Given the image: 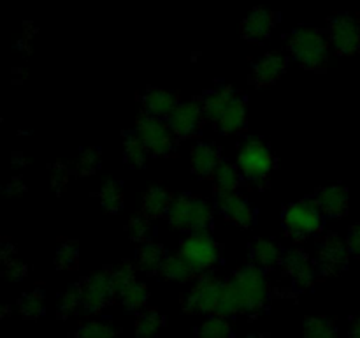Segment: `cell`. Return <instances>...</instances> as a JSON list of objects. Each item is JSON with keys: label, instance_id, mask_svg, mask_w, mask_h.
<instances>
[{"label": "cell", "instance_id": "9a60e30c", "mask_svg": "<svg viewBox=\"0 0 360 338\" xmlns=\"http://www.w3.org/2000/svg\"><path fill=\"white\" fill-rule=\"evenodd\" d=\"M238 97V92L225 83H220L214 88H211V90L204 92L202 97H200V108H202L204 118L217 123L221 118V115L227 111L229 106Z\"/></svg>", "mask_w": 360, "mask_h": 338}, {"label": "cell", "instance_id": "9c48e42d", "mask_svg": "<svg viewBox=\"0 0 360 338\" xmlns=\"http://www.w3.org/2000/svg\"><path fill=\"white\" fill-rule=\"evenodd\" d=\"M224 284L225 282L218 280L213 275L200 277L195 287L183 301V310L188 313H214L217 315Z\"/></svg>", "mask_w": 360, "mask_h": 338}, {"label": "cell", "instance_id": "cb8c5ba5", "mask_svg": "<svg viewBox=\"0 0 360 338\" xmlns=\"http://www.w3.org/2000/svg\"><path fill=\"white\" fill-rule=\"evenodd\" d=\"M246 125V104H245V99L239 95L231 106H229L227 111L221 115V118L217 122L218 130L225 136L229 134H236L239 130L245 129Z\"/></svg>", "mask_w": 360, "mask_h": 338}, {"label": "cell", "instance_id": "e575fe53", "mask_svg": "<svg viewBox=\"0 0 360 338\" xmlns=\"http://www.w3.org/2000/svg\"><path fill=\"white\" fill-rule=\"evenodd\" d=\"M118 330L108 320H91L77 327L74 338H116Z\"/></svg>", "mask_w": 360, "mask_h": 338}, {"label": "cell", "instance_id": "52a82bcc", "mask_svg": "<svg viewBox=\"0 0 360 338\" xmlns=\"http://www.w3.org/2000/svg\"><path fill=\"white\" fill-rule=\"evenodd\" d=\"M327 32L334 49L340 55H354L360 49V25L350 13H338L329 18Z\"/></svg>", "mask_w": 360, "mask_h": 338}, {"label": "cell", "instance_id": "d4e9b609", "mask_svg": "<svg viewBox=\"0 0 360 338\" xmlns=\"http://www.w3.org/2000/svg\"><path fill=\"white\" fill-rule=\"evenodd\" d=\"M123 155H125L127 164L134 165V168H143L146 164L150 151L136 130L123 132Z\"/></svg>", "mask_w": 360, "mask_h": 338}, {"label": "cell", "instance_id": "ee69618b", "mask_svg": "<svg viewBox=\"0 0 360 338\" xmlns=\"http://www.w3.org/2000/svg\"><path fill=\"white\" fill-rule=\"evenodd\" d=\"M14 252H16V246H14L13 243H7V242L2 243V249H0V257H2L4 263H9V261H13L11 257L14 256Z\"/></svg>", "mask_w": 360, "mask_h": 338}, {"label": "cell", "instance_id": "ffe728a7", "mask_svg": "<svg viewBox=\"0 0 360 338\" xmlns=\"http://www.w3.org/2000/svg\"><path fill=\"white\" fill-rule=\"evenodd\" d=\"M192 173L200 176V178H207V176L214 175L218 165L221 164V151L217 144L211 143H197L192 150Z\"/></svg>", "mask_w": 360, "mask_h": 338}, {"label": "cell", "instance_id": "484cf974", "mask_svg": "<svg viewBox=\"0 0 360 338\" xmlns=\"http://www.w3.org/2000/svg\"><path fill=\"white\" fill-rule=\"evenodd\" d=\"M158 275L172 282H188L190 278L197 273L190 268V264L186 263L185 257H183L181 254H178V256L165 257L164 264H162L160 268V273Z\"/></svg>", "mask_w": 360, "mask_h": 338}, {"label": "cell", "instance_id": "7a4b0ae2", "mask_svg": "<svg viewBox=\"0 0 360 338\" xmlns=\"http://www.w3.org/2000/svg\"><path fill=\"white\" fill-rule=\"evenodd\" d=\"M165 217L169 218V224L174 229L188 231L193 234V232L210 231L213 211L202 197L193 196V194H181L172 199Z\"/></svg>", "mask_w": 360, "mask_h": 338}, {"label": "cell", "instance_id": "7bdbcfd3", "mask_svg": "<svg viewBox=\"0 0 360 338\" xmlns=\"http://www.w3.org/2000/svg\"><path fill=\"white\" fill-rule=\"evenodd\" d=\"M4 192L7 196H18V194L25 192V185L21 183V178H13L6 187H4Z\"/></svg>", "mask_w": 360, "mask_h": 338}, {"label": "cell", "instance_id": "30bf717a", "mask_svg": "<svg viewBox=\"0 0 360 338\" xmlns=\"http://www.w3.org/2000/svg\"><path fill=\"white\" fill-rule=\"evenodd\" d=\"M348 250L347 243L341 242L336 234H326L316 246V271L326 277L343 273L348 268Z\"/></svg>", "mask_w": 360, "mask_h": 338}, {"label": "cell", "instance_id": "6da1fadb", "mask_svg": "<svg viewBox=\"0 0 360 338\" xmlns=\"http://www.w3.org/2000/svg\"><path fill=\"white\" fill-rule=\"evenodd\" d=\"M229 284L238 296L243 313L257 315L262 312L269 298V285H267L264 270L250 263L236 271Z\"/></svg>", "mask_w": 360, "mask_h": 338}, {"label": "cell", "instance_id": "3957f363", "mask_svg": "<svg viewBox=\"0 0 360 338\" xmlns=\"http://www.w3.org/2000/svg\"><path fill=\"white\" fill-rule=\"evenodd\" d=\"M288 51L304 69L323 70L329 62V46L322 32L313 27H299L288 35Z\"/></svg>", "mask_w": 360, "mask_h": 338}, {"label": "cell", "instance_id": "d590c367", "mask_svg": "<svg viewBox=\"0 0 360 338\" xmlns=\"http://www.w3.org/2000/svg\"><path fill=\"white\" fill-rule=\"evenodd\" d=\"M197 334H199V338H231L232 330L225 317L213 315L200 324Z\"/></svg>", "mask_w": 360, "mask_h": 338}, {"label": "cell", "instance_id": "b9f144b4", "mask_svg": "<svg viewBox=\"0 0 360 338\" xmlns=\"http://www.w3.org/2000/svg\"><path fill=\"white\" fill-rule=\"evenodd\" d=\"M347 246H348V250H350L352 256L360 257V222L359 224L352 225L350 231H348Z\"/></svg>", "mask_w": 360, "mask_h": 338}, {"label": "cell", "instance_id": "f35d334b", "mask_svg": "<svg viewBox=\"0 0 360 338\" xmlns=\"http://www.w3.org/2000/svg\"><path fill=\"white\" fill-rule=\"evenodd\" d=\"M111 282L112 287H115L116 296H118L120 292L125 291L127 287H130L132 284H136V270H134L132 264H120L115 271H111Z\"/></svg>", "mask_w": 360, "mask_h": 338}, {"label": "cell", "instance_id": "1f68e13d", "mask_svg": "<svg viewBox=\"0 0 360 338\" xmlns=\"http://www.w3.org/2000/svg\"><path fill=\"white\" fill-rule=\"evenodd\" d=\"M79 306H83V291H81V284L77 282V284L69 285L65 292L60 296L56 312H58L60 319H69L70 315H74L79 310Z\"/></svg>", "mask_w": 360, "mask_h": 338}, {"label": "cell", "instance_id": "8fae6325", "mask_svg": "<svg viewBox=\"0 0 360 338\" xmlns=\"http://www.w3.org/2000/svg\"><path fill=\"white\" fill-rule=\"evenodd\" d=\"M79 284L81 291H83V308L86 312H101L116 296L109 271H101V273L90 275V277L83 278Z\"/></svg>", "mask_w": 360, "mask_h": 338}, {"label": "cell", "instance_id": "f1b7e54d", "mask_svg": "<svg viewBox=\"0 0 360 338\" xmlns=\"http://www.w3.org/2000/svg\"><path fill=\"white\" fill-rule=\"evenodd\" d=\"M165 319L155 308L141 313L136 320V338H157L158 331L164 327Z\"/></svg>", "mask_w": 360, "mask_h": 338}, {"label": "cell", "instance_id": "e0dca14e", "mask_svg": "<svg viewBox=\"0 0 360 338\" xmlns=\"http://www.w3.org/2000/svg\"><path fill=\"white\" fill-rule=\"evenodd\" d=\"M320 213L327 217H345L348 213V190L343 185L322 187L313 197Z\"/></svg>", "mask_w": 360, "mask_h": 338}, {"label": "cell", "instance_id": "5bb4252c", "mask_svg": "<svg viewBox=\"0 0 360 338\" xmlns=\"http://www.w3.org/2000/svg\"><path fill=\"white\" fill-rule=\"evenodd\" d=\"M169 127L178 137H192L200 132L204 113L200 102H179L167 116Z\"/></svg>", "mask_w": 360, "mask_h": 338}, {"label": "cell", "instance_id": "f546056e", "mask_svg": "<svg viewBox=\"0 0 360 338\" xmlns=\"http://www.w3.org/2000/svg\"><path fill=\"white\" fill-rule=\"evenodd\" d=\"M101 204L108 213H118L123 208V187L122 183L116 182V180H108V182L102 185L101 192Z\"/></svg>", "mask_w": 360, "mask_h": 338}, {"label": "cell", "instance_id": "8992f818", "mask_svg": "<svg viewBox=\"0 0 360 338\" xmlns=\"http://www.w3.org/2000/svg\"><path fill=\"white\" fill-rule=\"evenodd\" d=\"M181 254L195 273L210 270L220 259V246L210 232H193L181 243Z\"/></svg>", "mask_w": 360, "mask_h": 338}, {"label": "cell", "instance_id": "ab89813d", "mask_svg": "<svg viewBox=\"0 0 360 338\" xmlns=\"http://www.w3.org/2000/svg\"><path fill=\"white\" fill-rule=\"evenodd\" d=\"M70 169L63 162H55L51 165V185L56 190V194H62L69 183Z\"/></svg>", "mask_w": 360, "mask_h": 338}, {"label": "cell", "instance_id": "d6986e66", "mask_svg": "<svg viewBox=\"0 0 360 338\" xmlns=\"http://www.w3.org/2000/svg\"><path fill=\"white\" fill-rule=\"evenodd\" d=\"M141 102H143L144 115L157 116V118L169 116L179 104L178 95L174 92L164 90V88H148L143 94Z\"/></svg>", "mask_w": 360, "mask_h": 338}, {"label": "cell", "instance_id": "ba28073f", "mask_svg": "<svg viewBox=\"0 0 360 338\" xmlns=\"http://www.w3.org/2000/svg\"><path fill=\"white\" fill-rule=\"evenodd\" d=\"M136 132L146 144L148 151L155 157H165L174 148L171 127L165 125L157 116L141 115L136 122Z\"/></svg>", "mask_w": 360, "mask_h": 338}, {"label": "cell", "instance_id": "d6a6232c", "mask_svg": "<svg viewBox=\"0 0 360 338\" xmlns=\"http://www.w3.org/2000/svg\"><path fill=\"white\" fill-rule=\"evenodd\" d=\"M120 301L125 306V310L129 312H137V310L144 308L148 303V298H150V292H148V287L144 284H132L130 287H127L125 291L118 294Z\"/></svg>", "mask_w": 360, "mask_h": 338}, {"label": "cell", "instance_id": "f6af8a7d", "mask_svg": "<svg viewBox=\"0 0 360 338\" xmlns=\"http://www.w3.org/2000/svg\"><path fill=\"white\" fill-rule=\"evenodd\" d=\"M350 338H360V315L355 317L354 324H352Z\"/></svg>", "mask_w": 360, "mask_h": 338}, {"label": "cell", "instance_id": "277c9868", "mask_svg": "<svg viewBox=\"0 0 360 338\" xmlns=\"http://www.w3.org/2000/svg\"><path fill=\"white\" fill-rule=\"evenodd\" d=\"M238 168L248 182L255 185H266L274 168L273 151L259 137H248L239 146Z\"/></svg>", "mask_w": 360, "mask_h": 338}, {"label": "cell", "instance_id": "5b68a950", "mask_svg": "<svg viewBox=\"0 0 360 338\" xmlns=\"http://www.w3.org/2000/svg\"><path fill=\"white\" fill-rule=\"evenodd\" d=\"M283 222L285 232H287L290 238L306 239L308 236L315 234L322 229V217H320V210L315 204V201L302 199L297 203L288 204L283 210Z\"/></svg>", "mask_w": 360, "mask_h": 338}, {"label": "cell", "instance_id": "ac0fdd59", "mask_svg": "<svg viewBox=\"0 0 360 338\" xmlns=\"http://www.w3.org/2000/svg\"><path fill=\"white\" fill-rule=\"evenodd\" d=\"M285 69H287V56L278 51L266 53L259 62L253 63L252 83L259 88L273 84L285 73Z\"/></svg>", "mask_w": 360, "mask_h": 338}, {"label": "cell", "instance_id": "8d00e7d4", "mask_svg": "<svg viewBox=\"0 0 360 338\" xmlns=\"http://www.w3.org/2000/svg\"><path fill=\"white\" fill-rule=\"evenodd\" d=\"M77 263H79V250L76 243L63 242L56 250L55 266L58 270H77Z\"/></svg>", "mask_w": 360, "mask_h": 338}, {"label": "cell", "instance_id": "74e56055", "mask_svg": "<svg viewBox=\"0 0 360 338\" xmlns=\"http://www.w3.org/2000/svg\"><path fill=\"white\" fill-rule=\"evenodd\" d=\"M127 231H129V236L134 239V242L146 243L150 242L151 236H153V225H151L150 218L146 215H136V217L130 218L129 225H127Z\"/></svg>", "mask_w": 360, "mask_h": 338}, {"label": "cell", "instance_id": "7c38bea8", "mask_svg": "<svg viewBox=\"0 0 360 338\" xmlns=\"http://www.w3.org/2000/svg\"><path fill=\"white\" fill-rule=\"evenodd\" d=\"M281 268H283L285 273L290 277V280L294 282V285L301 291L309 289L315 282V273L316 268L313 266L309 257L306 256L304 250L301 249H288L287 252L281 256Z\"/></svg>", "mask_w": 360, "mask_h": 338}, {"label": "cell", "instance_id": "4316f807", "mask_svg": "<svg viewBox=\"0 0 360 338\" xmlns=\"http://www.w3.org/2000/svg\"><path fill=\"white\" fill-rule=\"evenodd\" d=\"M214 192H236L241 183V171L231 162H221L214 171Z\"/></svg>", "mask_w": 360, "mask_h": 338}, {"label": "cell", "instance_id": "bcb514c9", "mask_svg": "<svg viewBox=\"0 0 360 338\" xmlns=\"http://www.w3.org/2000/svg\"><path fill=\"white\" fill-rule=\"evenodd\" d=\"M245 338H271V337H267V334H248V337Z\"/></svg>", "mask_w": 360, "mask_h": 338}, {"label": "cell", "instance_id": "603a6c76", "mask_svg": "<svg viewBox=\"0 0 360 338\" xmlns=\"http://www.w3.org/2000/svg\"><path fill=\"white\" fill-rule=\"evenodd\" d=\"M165 257H167L165 249L157 242L143 243L139 250H137V264L148 275L160 273V268L164 264Z\"/></svg>", "mask_w": 360, "mask_h": 338}, {"label": "cell", "instance_id": "4fadbf2b", "mask_svg": "<svg viewBox=\"0 0 360 338\" xmlns=\"http://www.w3.org/2000/svg\"><path fill=\"white\" fill-rule=\"evenodd\" d=\"M214 206L225 218L243 229L250 227L255 220V211L252 204L236 192H214Z\"/></svg>", "mask_w": 360, "mask_h": 338}, {"label": "cell", "instance_id": "2e32d148", "mask_svg": "<svg viewBox=\"0 0 360 338\" xmlns=\"http://www.w3.org/2000/svg\"><path fill=\"white\" fill-rule=\"evenodd\" d=\"M278 14L266 7H255L241 25V34L250 42H262L271 35Z\"/></svg>", "mask_w": 360, "mask_h": 338}, {"label": "cell", "instance_id": "60d3db41", "mask_svg": "<svg viewBox=\"0 0 360 338\" xmlns=\"http://www.w3.org/2000/svg\"><path fill=\"white\" fill-rule=\"evenodd\" d=\"M28 275V266L27 264L20 263V261H9L6 263V268H4V277L9 278V280L18 282V280H23L25 277Z\"/></svg>", "mask_w": 360, "mask_h": 338}, {"label": "cell", "instance_id": "7402d4cb", "mask_svg": "<svg viewBox=\"0 0 360 338\" xmlns=\"http://www.w3.org/2000/svg\"><path fill=\"white\" fill-rule=\"evenodd\" d=\"M171 203V194L164 187L153 185L143 196V211L148 218H160L167 215Z\"/></svg>", "mask_w": 360, "mask_h": 338}, {"label": "cell", "instance_id": "836d02e7", "mask_svg": "<svg viewBox=\"0 0 360 338\" xmlns=\"http://www.w3.org/2000/svg\"><path fill=\"white\" fill-rule=\"evenodd\" d=\"M102 162V150L101 148H83L77 155V161L74 164V171L79 176H90L101 168Z\"/></svg>", "mask_w": 360, "mask_h": 338}, {"label": "cell", "instance_id": "44dd1931", "mask_svg": "<svg viewBox=\"0 0 360 338\" xmlns=\"http://www.w3.org/2000/svg\"><path fill=\"white\" fill-rule=\"evenodd\" d=\"M250 256H252V263L259 266L260 270H271V268L278 266L281 263V250L273 239L267 238H257L255 242L250 245Z\"/></svg>", "mask_w": 360, "mask_h": 338}, {"label": "cell", "instance_id": "83f0119b", "mask_svg": "<svg viewBox=\"0 0 360 338\" xmlns=\"http://www.w3.org/2000/svg\"><path fill=\"white\" fill-rule=\"evenodd\" d=\"M18 310L25 319L35 320L41 315H44L46 305H44V292L41 289H34L30 292H25L20 299H18Z\"/></svg>", "mask_w": 360, "mask_h": 338}, {"label": "cell", "instance_id": "4dcf8cb0", "mask_svg": "<svg viewBox=\"0 0 360 338\" xmlns=\"http://www.w3.org/2000/svg\"><path fill=\"white\" fill-rule=\"evenodd\" d=\"M302 333L304 338H338L336 324L329 317H306Z\"/></svg>", "mask_w": 360, "mask_h": 338}]
</instances>
